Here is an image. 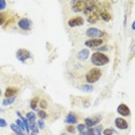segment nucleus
<instances>
[{
    "mask_svg": "<svg viewBox=\"0 0 135 135\" xmlns=\"http://www.w3.org/2000/svg\"><path fill=\"white\" fill-rule=\"evenodd\" d=\"M109 57L104 53H100V52H95L91 56V62L95 66H104L109 62Z\"/></svg>",
    "mask_w": 135,
    "mask_h": 135,
    "instance_id": "obj_1",
    "label": "nucleus"
},
{
    "mask_svg": "<svg viewBox=\"0 0 135 135\" xmlns=\"http://www.w3.org/2000/svg\"><path fill=\"white\" fill-rule=\"evenodd\" d=\"M100 76H102V72H100V69L93 68V69H90L87 73V75H85V80H87V82L90 84V83H95L96 81H98V80L100 79Z\"/></svg>",
    "mask_w": 135,
    "mask_h": 135,
    "instance_id": "obj_2",
    "label": "nucleus"
},
{
    "mask_svg": "<svg viewBox=\"0 0 135 135\" xmlns=\"http://www.w3.org/2000/svg\"><path fill=\"white\" fill-rule=\"evenodd\" d=\"M104 35H105L104 31H102V30H99V29H96V28H89V29H87V31H85V36L90 37L91 39H95V38L100 39V37Z\"/></svg>",
    "mask_w": 135,
    "mask_h": 135,
    "instance_id": "obj_3",
    "label": "nucleus"
},
{
    "mask_svg": "<svg viewBox=\"0 0 135 135\" xmlns=\"http://www.w3.org/2000/svg\"><path fill=\"white\" fill-rule=\"evenodd\" d=\"M16 58L20 61H22V62H26L27 59L32 58V54H31V52L26 50V49H20V50L16 52Z\"/></svg>",
    "mask_w": 135,
    "mask_h": 135,
    "instance_id": "obj_4",
    "label": "nucleus"
},
{
    "mask_svg": "<svg viewBox=\"0 0 135 135\" xmlns=\"http://www.w3.org/2000/svg\"><path fill=\"white\" fill-rule=\"evenodd\" d=\"M100 120H102V117H100V115L91 117V118H85L84 119V125L87 126L88 128H91L93 126H96Z\"/></svg>",
    "mask_w": 135,
    "mask_h": 135,
    "instance_id": "obj_5",
    "label": "nucleus"
},
{
    "mask_svg": "<svg viewBox=\"0 0 135 135\" xmlns=\"http://www.w3.org/2000/svg\"><path fill=\"white\" fill-rule=\"evenodd\" d=\"M17 27L22 30H30L32 27V22L29 19H27V17H23V19H21L17 22Z\"/></svg>",
    "mask_w": 135,
    "mask_h": 135,
    "instance_id": "obj_6",
    "label": "nucleus"
},
{
    "mask_svg": "<svg viewBox=\"0 0 135 135\" xmlns=\"http://www.w3.org/2000/svg\"><path fill=\"white\" fill-rule=\"evenodd\" d=\"M85 4L87 1H83V0H79V1H72V9L74 12H82L84 11V7H85Z\"/></svg>",
    "mask_w": 135,
    "mask_h": 135,
    "instance_id": "obj_7",
    "label": "nucleus"
},
{
    "mask_svg": "<svg viewBox=\"0 0 135 135\" xmlns=\"http://www.w3.org/2000/svg\"><path fill=\"white\" fill-rule=\"evenodd\" d=\"M85 46L87 47H98L103 44V41L102 39H98V38H95V39H89L84 43Z\"/></svg>",
    "mask_w": 135,
    "mask_h": 135,
    "instance_id": "obj_8",
    "label": "nucleus"
},
{
    "mask_svg": "<svg viewBox=\"0 0 135 135\" xmlns=\"http://www.w3.org/2000/svg\"><path fill=\"white\" fill-rule=\"evenodd\" d=\"M117 111H118L119 114L124 115V117H127L131 114V111H129V107L127 105H125V104H120V105L118 106V109H117Z\"/></svg>",
    "mask_w": 135,
    "mask_h": 135,
    "instance_id": "obj_9",
    "label": "nucleus"
},
{
    "mask_svg": "<svg viewBox=\"0 0 135 135\" xmlns=\"http://www.w3.org/2000/svg\"><path fill=\"white\" fill-rule=\"evenodd\" d=\"M114 124H115V126L119 128V129H127L128 128L127 121H126L125 119H122V118H117L114 120Z\"/></svg>",
    "mask_w": 135,
    "mask_h": 135,
    "instance_id": "obj_10",
    "label": "nucleus"
},
{
    "mask_svg": "<svg viewBox=\"0 0 135 135\" xmlns=\"http://www.w3.org/2000/svg\"><path fill=\"white\" fill-rule=\"evenodd\" d=\"M83 19L80 16H76V17H73L68 21V26L69 27H78V26H82L83 24Z\"/></svg>",
    "mask_w": 135,
    "mask_h": 135,
    "instance_id": "obj_11",
    "label": "nucleus"
},
{
    "mask_svg": "<svg viewBox=\"0 0 135 135\" xmlns=\"http://www.w3.org/2000/svg\"><path fill=\"white\" fill-rule=\"evenodd\" d=\"M65 122H66V124H69V125L76 124V122H78V117H76V115L74 114V113H72V112H70L69 114L66 117Z\"/></svg>",
    "mask_w": 135,
    "mask_h": 135,
    "instance_id": "obj_12",
    "label": "nucleus"
},
{
    "mask_svg": "<svg viewBox=\"0 0 135 135\" xmlns=\"http://www.w3.org/2000/svg\"><path fill=\"white\" fill-rule=\"evenodd\" d=\"M88 58H89V50L88 49H83V50H81L78 53V59H80L81 61L88 59Z\"/></svg>",
    "mask_w": 135,
    "mask_h": 135,
    "instance_id": "obj_13",
    "label": "nucleus"
},
{
    "mask_svg": "<svg viewBox=\"0 0 135 135\" xmlns=\"http://www.w3.org/2000/svg\"><path fill=\"white\" fill-rule=\"evenodd\" d=\"M17 94V89L16 88H13V87H9L6 89L5 91V96L6 98H9V97H15V95Z\"/></svg>",
    "mask_w": 135,
    "mask_h": 135,
    "instance_id": "obj_14",
    "label": "nucleus"
},
{
    "mask_svg": "<svg viewBox=\"0 0 135 135\" xmlns=\"http://www.w3.org/2000/svg\"><path fill=\"white\" fill-rule=\"evenodd\" d=\"M98 19H99V15H98L97 12H91L90 15L88 16V19L87 21L89 23H95V22H97Z\"/></svg>",
    "mask_w": 135,
    "mask_h": 135,
    "instance_id": "obj_15",
    "label": "nucleus"
},
{
    "mask_svg": "<svg viewBox=\"0 0 135 135\" xmlns=\"http://www.w3.org/2000/svg\"><path fill=\"white\" fill-rule=\"evenodd\" d=\"M11 128H12V131L15 133V135H26L24 132L21 129L20 127H17L16 124H11Z\"/></svg>",
    "mask_w": 135,
    "mask_h": 135,
    "instance_id": "obj_16",
    "label": "nucleus"
},
{
    "mask_svg": "<svg viewBox=\"0 0 135 135\" xmlns=\"http://www.w3.org/2000/svg\"><path fill=\"white\" fill-rule=\"evenodd\" d=\"M26 119L28 120V124H32V122H36V114L35 112H28L26 115Z\"/></svg>",
    "mask_w": 135,
    "mask_h": 135,
    "instance_id": "obj_17",
    "label": "nucleus"
},
{
    "mask_svg": "<svg viewBox=\"0 0 135 135\" xmlns=\"http://www.w3.org/2000/svg\"><path fill=\"white\" fill-rule=\"evenodd\" d=\"M98 15H99V17H102L104 21H109L110 19H111V17H110V14L105 11H102L100 13H98Z\"/></svg>",
    "mask_w": 135,
    "mask_h": 135,
    "instance_id": "obj_18",
    "label": "nucleus"
},
{
    "mask_svg": "<svg viewBox=\"0 0 135 135\" xmlns=\"http://www.w3.org/2000/svg\"><path fill=\"white\" fill-rule=\"evenodd\" d=\"M28 127H29V129H31L32 131V133H36V134H38V127H37V124L36 122H32V124H28Z\"/></svg>",
    "mask_w": 135,
    "mask_h": 135,
    "instance_id": "obj_19",
    "label": "nucleus"
},
{
    "mask_svg": "<svg viewBox=\"0 0 135 135\" xmlns=\"http://www.w3.org/2000/svg\"><path fill=\"white\" fill-rule=\"evenodd\" d=\"M94 131V135H102L103 133V126L99 125V126H96L95 128H93Z\"/></svg>",
    "mask_w": 135,
    "mask_h": 135,
    "instance_id": "obj_20",
    "label": "nucleus"
},
{
    "mask_svg": "<svg viewBox=\"0 0 135 135\" xmlns=\"http://www.w3.org/2000/svg\"><path fill=\"white\" fill-rule=\"evenodd\" d=\"M15 100V97H9V98H5L4 100H2V105L6 106V105H11V104H13Z\"/></svg>",
    "mask_w": 135,
    "mask_h": 135,
    "instance_id": "obj_21",
    "label": "nucleus"
},
{
    "mask_svg": "<svg viewBox=\"0 0 135 135\" xmlns=\"http://www.w3.org/2000/svg\"><path fill=\"white\" fill-rule=\"evenodd\" d=\"M38 97H35L31 99V102H30V107H31L32 110H36V107H37V104H38Z\"/></svg>",
    "mask_w": 135,
    "mask_h": 135,
    "instance_id": "obj_22",
    "label": "nucleus"
},
{
    "mask_svg": "<svg viewBox=\"0 0 135 135\" xmlns=\"http://www.w3.org/2000/svg\"><path fill=\"white\" fill-rule=\"evenodd\" d=\"M80 89H81L82 91H93V85L91 84H84V85H81V87H80Z\"/></svg>",
    "mask_w": 135,
    "mask_h": 135,
    "instance_id": "obj_23",
    "label": "nucleus"
},
{
    "mask_svg": "<svg viewBox=\"0 0 135 135\" xmlns=\"http://www.w3.org/2000/svg\"><path fill=\"white\" fill-rule=\"evenodd\" d=\"M37 114H38V117H39V118H41V119H45V118H46V117H47L46 112H45V111H43V110H39V111L37 112Z\"/></svg>",
    "mask_w": 135,
    "mask_h": 135,
    "instance_id": "obj_24",
    "label": "nucleus"
},
{
    "mask_svg": "<svg viewBox=\"0 0 135 135\" xmlns=\"http://www.w3.org/2000/svg\"><path fill=\"white\" fill-rule=\"evenodd\" d=\"M103 133H104V135H112V134H114L115 132H114V129H112V128H106Z\"/></svg>",
    "mask_w": 135,
    "mask_h": 135,
    "instance_id": "obj_25",
    "label": "nucleus"
},
{
    "mask_svg": "<svg viewBox=\"0 0 135 135\" xmlns=\"http://www.w3.org/2000/svg\"><path fill=\"white\" fill-rule=\"evenodd\" d=\"M67 132H69V133H75V132H76V128L74 127V126H73V125H69V126H67Z\"/></svg>",
    "mask_w": 135,
    "mask_h": 135,
    "instance_id": "obj_26",
    "label": "nucleus"
},
{
    "mask_svg": "<svg viewBox=\"0 0 135 135\" xmlns=\"http://www.w3.org/2000/svg\"><path fill=\"white\" fill-rule=\"evenodd\" d=\"M6 6H7V2L5 0H0V11H4L6 8Z\"/></svg>",
    "mask_w": 135,
    "mask_h": 135,
    "instance_id": "obj_27",
    "label": "nucleus"
},
{
    "mask_svg": "<svg viewBox=\"0 0 135 135\" xmlns=\"http://www.w3.org/2000/svg\"><path fill=\"white\" fill-rule=\"evenodd\" d=\"M37 125H38V129H44V127H45V122L43 121V120H39Z\"/></svg>",
    "mask_w": 135,
    "mask_h": 135,
    "instance_id": "obj_28",
    "label": "nucleus"
},
{
    "mask_svg": "<svg viewBox=\"0 0 135 135\" xmlns=\"http://www.w3.org/2000/svg\"><path fill=\"white\" fill-rule=\"evenodd\" d=\"M7 126V121L5 120V119H2V118H0V127L1 128H4Z\"/></svg>",
    "mask_w": 135,
    "mask_h": 135,
    "instance_id": "obj_29",
    "label": "nucleus"
},
{
    "mask_svg": "<svg viewBox=\"0 0 135 135\" xmlns=\"http://www.w3.org/2000/svg\"><path fill=\"white\" fill-rule=\"evenodd\" d=\"M46 106H47L46 100H41V107L42 109H46Z\"/></svg>",
    "mask_w": 135,
    "mask_h": 135,
    "instance_id": "obj_30",
    "label": "nucleus"
},
{
    "mask_svg": "<svg viewBox=\"0 0 135 135\" xmlns=\"http://www.w3.org/2000/svg\"><path fill=\"white\" fill-rule=\"evenodd\" d=\"M97 50L100 52V53H102L103 51H106L107 50V46H99V47H97Z\"/></svg>",
    "mask_w": 135,
    "mask_h": 135,
    "instance_id": "obj_31",
    "label": "nucleus"
},
{
    "mask_svg": "<svg viewBox=\"0 0 135 135\" xmlns=\"http://www.w3.org/2000/svg\"><path fill=\"white\" fill-rule=\"evenodd\" d=\"M5 22V15H2V14H0V26H1L2 23Z\"/></svg>",
    "mask_w": 135,
    "mask_h": 135,
    "instance_id": "obj_32",
    "label": "nucleus"
},
{
    "mask_svg": "<svg viewBox=\"0 0 135 135\" xmlns=\"http://www.w3.org/2000/svg\"><path fill=\"white\" fill-rule=\"evenodd\" d=\"M30 135H38V134H36V133H30Z\"/></svg>",
    "mask_w": 135,
    "mask_h": 135,
    "instance_id": "obj_33",
    "label": "nucleus"
},
{
    "mask_svg": "<svg viewBox=\"0 0 135 135\" xmlns=\"http://www.w3.org/2000/svg\"><path fill=\"white\" fill-rule=\"evenodd\" d=\"M61 135H68V134H66V133H62V134H61Z\"/></svg>",
    "mask_w": 135,
    "mask_h": 135,
    "instance_id": "obj_34",
    "label": "nucleus"
},
{
    "mask_svg": "<svg viewBox=\"0 0 135 135\" xmlns=\"http://www.w3.org/2000/svg\"><path fill=\"white\" fill-rule=\"evenodd\" d=\"M1 94H2V93H1V90H0V96H1Z\"/></svg>",
    "mask_w": 135,
    "mask_h": 135,
    "instance_id": "obj_35",
    "label": "nucleus"
}]
</instances>
